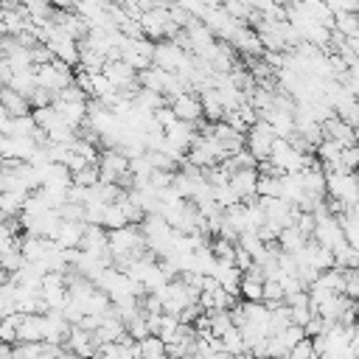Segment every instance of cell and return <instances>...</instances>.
Masks as SVG:
<instances>
[{
	"label": "cell",
	"instance_id": "11",
	"mask_svg": "<svg viewBox=\"0 0 359 359\" xmlns=\"http://www.w3.org/2000/svg\"><path fill=\"white\" fill-rule=\"evenodd\" d=\"M309 238H311V236H306L297 224H289V227H283V230H280L278 244H280V250H283V252H292V255H294L297 250H303V247L309 244Z\"/></svg>",
	"mask_w": 359,
	"mask_h": 359
},
{
	"label": "cell",
	"instance_id": "23",
	"mask_svg": "<svg viewBox=\"0 0 359 359\" xmlns=\"http://www.w3.org/2000/svg\"><path fill=\"white\" fill-rule=\"evenodd\" d=\"M283 300H286L283 283H280V280H264V303H266L269 309H275V306H280Z\"/></svg>",
	"mask_w": 359,
	"mask_h": 359
},
{
	"label": "cell",
	"instance_id": "18",
	"mask_svg": "<svg viewBox=\"0 0 359 359\" xmlns=\"http://www.w3.org/2000/svg\"><path fill=\"white\" fill-rule=\"evenodd\" d=\"M334 28L345 36H359V11H337Z\"/></svg>",
	"mask_w": 359,
	"mask_h": 359
},
{
	"label": "cell",
	"instance_id": "15",
	"mask_svg": "<svg viewBox=\"0 0 359 359\" xmlns=\"http://www.w3.org/2000/svg\"><path fill=\"white\" fill-rule=\"evenodd\" d=\"M165 67H160V65H151V67H146V70H140L137 73V81H140V87H149V90H157V93H163V84H165Z\"/></svg>",
	"mask_w": 359,
	"mask_h": 359
},
{
	"label": "cell",
	"instance_id": "28",
	"mask_svg": "<svg viewBox=\"0 0 359 359\" xmlns=\"http://www.w3.org/2000/svg\"><path fill=\"white\" fill-rule=\"evenodd\" d=\"M278 337H280V339H283V345L292 351V345H297V342L306 337V328H303L300 323H289V325H286V328H283Z\"/></svg>",
	"mask_w": 359,
	"mask_h": 359
},
{
	"label": "cell",
	"instance_id": "12",
	"mask_svg": "<svg viewBox=\"0 0 359 359\" xmlns=\"http://www.w3.org/2000/svg\"><path fill=\"white\" fill-rule=\"evenodd\" d=\"M199 95H202L205 118H208V121H222V118H224V104H222V98H219V90H216V87H205V90H199Z\"/></svg>",
	"mask_w": 359,
	"mask_h": 359
},
{
	"label": "cell",
	"instance_id": "29",
	"mask_svg": "<svg viewBox=\"0 0 359 359\" xmlns=\"http://www.w3.org/2000/svg\"><path fill=\"white\" fill-rule=\"evenodd\" d=\"M314 353H317V348H314V337H309V334H306L297 345H292V351H289L292 359H311Z\"/></svg>",
	"mask_w": 359,
	"mask_h": 359
},
{
	"label": "cell",
	"instance_id": "13",
	"mask_svg": "<svg viewBox=\"0 0 359 359\" xmlns=\"http://www.w3.org/2000/svg\"><path fill=\"white\" fill-rule=\"evenodd\" d=\"M25 199H28V191H3V196H0L3 219L6 216H20L22 208H25Z\"/></svg>",
	"mask_w": 359,
	"mask_h": 359
},
{
	"label": "cell",
	"instance_id": "35",
	"mask_svg": "<svg viewBox=\"0 0 359 359\" xmlns=\"http://www.w3.org/2000/svg\"><path fill=\"white\" fill-rule=\"evenodd\" d=\"M59 210H62V216H65V219H73V222H87V219H84V205H79V202H65Z\"/></svg>",
	"mask_w": 359,
	"mask_h": 359
},
{
	"label": "cell",
	"instance_id": "30",
	"mask_svg": "<svg viewBox=\"0 0 359 359\" xmlns=\"http://www.w3.org/2000/svg\"><path fill=\"white\" fill-rule=\"evenodd\" d=\"M230 163H233V168H252V165H258V157L244 146V149L230 154Z\"/></svg>",
	"mask_w": 359,
	"mask_h": 359
},
{
	"label": "cell",
	"instance_id": "7",
	"mask_svg": "<svg viewBox=\"0 0 359 359\" xmlns=\"http://www.w3.org/2000/svg\"><path fill=\"white\" fill-rule=\"evenodd\" d=\"M53 104H56L62 121L70 123L73 129H81L87 123V112H90L87 104H90V98L87 101H62V98H53Z\"/></svg>",
	"mask_w": 359,
	"mask_h": 359
},
{
	"label": "cell",
	"instance_id": "5",
	"mask_svg": "<svg viewBox=\"0 0 359 359\" xmlns=\"http://www.w3.org/2000/svg\"><path fill=\"white\" fill-rule=\"evenodd\" d=\"M171 107L177 109V115L182 118V121H202L205 118V109H202V95L196 93V90H185L182 95H177L174 101H171Z\"/></svg>",
	"mask_w": 359,
	"mask_h": 359
},
{
	"label": "cell",
	"instance_id": "27",
	"mask_svg": "<svg viewBox=\"0 0 359 359\" xmlns=\"http://www.w3.org/2000/svg\"><path fill=\"white\" fill-rule=\"evenodd\" d=\"M45 300H48V309H65L70 303V289L62 286V289H42Z\"/></svg>",
	"mask_w": 359,
	"mask_h": 359
},
{
	"label": "cell",
	"instance_id": "38",
	"mask_svg": "<svg viewBox=\"0 0 359 359\" xmlns=\"http://www.w3.org/2000/svg\"><path fill=\"white\" fill-rule=\"evenodd\" d=\"M334 11H359V0H325Z\"/></svg>",
	"mask_w": 359,
	"mask_h": 359
},
{
	"label": "cell",
	"instance_id": "17",
	"mask_svg": "<svg viewBox=\"0 0 359 359\" xmlns=\"http://www.w3.org/2000/svg\"><path fill=\"white\" fill-rule=\"evenodd\" d=\"M31 115H34V121H36V126H42V129H50V126H56V123L62 121V115H59V109H56V104H45V107H34V109H31Z\"/></svg>",
	"mask_w": 359,
	"mask_h": 359
},
{
	"label": "cell",
	"instance_id": "2",
	"mask_svg": "<svg viewBox=\"0 0 359 359\" xmlns=\"http://www.w3.org/2000/svg\"><path fill=\"white\" fill-rule=\"evenodd\" d=\"M98 168H101V182H118L121 174L129 171V157L121 149H101Z\"/></svg>",
	"mask_w": 359,
	"mask_h": 359
},
{
	"label": "cell",
	"instance_id": "31",
	"mask_svg": "<svg viewBox=\"0 0 359 359\" xmlns=\"http://www.w3.org/2000/svg\"><path fill=\"white\" fill-rule=\"evenodd\" d=\"M351 300H359V266H348L345 269V292Z\"/></svg>",
	"mask_w": 359,
	"mask_h": 359
},
{
	"label": "cell",
	"instance_id": "20",
	"mask_svg": "<svg viewBox=\"0 0 359 359\" xmlns=\"http://www.w3.org/2000/svg\"><path fill=\"white\" fill-rule=\"evenodd\" d=\"M258 196H283V180L278 174L258 177Z\"/></svg>",
	"mask_w": 359,
	"mask_h": 359
},
{
	"label": "cell",
	"instance_id": "40",
	"mask_svg": "<svg viewBox=\"0 0 359 359\" xmlns=\"http://www.w3.org/2000/svg\"><path fill=\"white\" fill-rule=\"evenodd\" d=\"M199 306H202L205 311H213V309H216V294H213V292H202V294H199Z\"/></svg>",
	"mask_w": 359,
	"mask_h": 359
},
{
	"label": "cell",
	"instance_id": "41",
	"mask_svg": "<svg viewBox=\"0 0 359 359\" xmlns=\"http://www.w3.org/2000/svg\"><path fill=\"white\" fill-rule=\"evenodd\" d=\"M356 309H359V300H356Z\"/></svg>",
	"mask_w": 359,
	"mask_h": 359
},
{
	"label": "cell",
	"instance_id": "33",
	"mask_svg": "<svg viewBox=\"0 0 359 359\" xmlns=\"http://www.w3.org/2000/svg\"><path fill=\"white\" fill-rule=\"evenodd\" d=\"M342 168L345 171H356L359 168V143L342 149Z\"/></svg>",
	"mask_w": 359,
	"mask_h": 359
},
{
	"label": "cell",
	"instance_id": "10",
	"mask_svg": "<svg viewBox=\"0 0 359 359\" xmlns=\"http://www.w3.org/2000/svg\"><path fill=\"white\" fill-rule=\"evenodd\" d=\"M84 230H87V222H73V219H65L62 227H59V236L56 241L62 247H79L81 238H84Z\"/></svg>",
	"mask_w": 359,
	"mask_h": 359
},
{
	"label": "cell",
	"instance_id": "9",
	"mask_svg": "<svg viewBox=\"0 0 359 359\" xmlns=\"http://www.w3.org/2000/svg\"><path fill=\"white\" fill-rule=\"evenodd\" d=\"M0 104L11 112V115H28L34 107H31V98L28 95H22L20 90H14V87H8V84H3V90H0Z\"/></svg>",
	"mask_w": 359,
	"mask_h": 359
},
{
	"label": "cell",
	"instance_id": "16",
	"mask_svg": "<svg viewBox=\"0 0 359 359\" xmlns=\"http://www.w3.org/2000/svg\"><path fill=\"white\" fill-rule=\"evenodd\" d=\"M140 356H143V359H163V356H168V353H165V339H163L160 334L143 337V339H140Z\"/></svg>",
	"mask_w": 359,
	"mask_h": 359
},
{
	"label": "cell",
	"instance_id": "25",
	"mask_svg": "<svg viewBox=\"0 0 359 359\" xmlns=\"http://www.w3.org/2000/svg\"><path fill=\"white\" fill-rule=\"evenodd\" d=\"M216 202L227 210V208H233V205H238V202H244V199L238 196V191H236L230 182H224V185H216Z\"/></svg>",
	"mask_w": 359,
	"mask_h": 359
},
{
	"label": "cell",
	"instance_id": "34",
	"mask_svg": "<svg viewBox=\"0 0 359 359\" xmlns=\"http://www.w3.org/2000/svg\"><path fill=\"white\" fill-rule=\"evenodd\" d=\"M154 118H157V123H160V126H165V129H168L174 121H180V115H177V109H174L171 104H163V107L154 112Z\"/></svg>",
	"mask_w": 359,
	"mask_h": 359
},
{
	"label": "cell",
	"instance_id": "37",
	"mask_svg": "<svg viewBox=\"0 0 359 359\" xmlns=\"http://www.w3.org/2000/svg\"><path fill=\"white\" fill-rule=\"evenodd\" d=\"M84 165H90V160H87V157H81L79 151H73V146H70V154H67V168L76 174V171H81Z\"/></svg>",
	"mask_w": 359,
	"mask_h": 359
},
{
	"label": "cell",
	"instance_id": "24",
	"mask_svg": "<svg viewBox=\"0 0 359 359\" xmlns=\"http://www.w3.org/2000/svg\"><path fill=\"white\" fill-rule=\"evenodd\" d=\"M73 182H79V185H98L101 182V168H98V163H90V165H84L81 171H76L73 174Z\"/></svg>",
	"mask_w": 359,
	"mask_h": 359
},
{
	"label": "cell",
	"instance_id": "21",
	"mask_svg": "<svg viewBox=\"0 0 359 359\" xmlns=\"http://www.w3.org/2000/svg\"><path fill=\"white\" fill-rule=\"evenodd\" d=\"M241 297H244V300H264V278H258V275H247V272H244V280H241Z\"/></svg>",
	"mask_w": 359,
	"mask_h": 359
},
{
	"label": "cell",
	"instance_id": "1",
	"mask_svg": "<svg viewBox=\"0 0 359 359\" xmlns=\"http://www.w3.org/2000/svg\"><path fill=\"white\" fill-rule=\"evenodd\" d=\"M275 129H272V123L269 121H264V118H258L250 129H247V149L258 157V160H266L269 157V151H272V143H275Z\"/></svg>",
	"mask_w": 359,
	"mask_h": 359
},
{
	"label": "cell",
	"instance_id": "8",
	"mask_svg": "<svg viewBox=\"0 0 359 359\" xmlns=\"http://www.w3.org/2000/svg\"><path fill=\"white\" fill-rule=\"evenodd\" d=\"M42 342L45 339V314H25V320L17 328V342Z\"/></svg>",
	"mask_w": 359,
	"mask_h": 359
},
{
	"label": "cell",
	"instance_id": "22",
	"mask_svg": "<svg viewBox=\"0 0 359 359\" xmlns=\"http://www.w3.org/2000/svg\"><path fill=\"white\" fill-rule=\"evenodd\" d=\"M123 224H132L129 216H126V210L118 202H109L107 205V213H104V227L107 230H115V227H123Z\"/></svg>",
	"mask_w": 359,
	"mask_h": 359
},
{
	"label": "cell",
	"instance_id": "19",
	"mask_svg": "<svg viewBox=\"0 0 359 359\" xmlns=\"http://www.w3.org/2000/svg\"><path fill=\"white\" fill-rule=\"evenodd\" d=\"M210 314V331L216 334V337H222L227 328H233L236 325V320H233V311L230 309H213V311H208Z\"/></svg>",
	"mask_w": 359,
	"mask_h": 359
},
{
	"label": "cell",
	"instance_id": "14",
	"mask_svg": "<svg viewBox=\"0 0 359 359\" xmlns=\"http://www.w3.org/2000/svg\"><path fill=\"white\" fill-rule=\"evenodd\" d=\"M222 342H224V351H227L230 356H238V353H250V348H247V342H244V331H241V325H233V328H227V331L222 334Z\"/></svg>",
	"mask_w": 359,
	"mask_h": 359
},
{
	"label": "cell",
	"instance_id": "36",
	"mask_svg": "<svg viewBox=\"0 0 359 359\" xmlns=\"http://www.w3.org/2000/svg\"><path fill=\"white\" fill-rule=\"evenodd\" d=\"M177 3H180L185 11H191L194 17H199V20H202V17L208 14V8H210L205 0H177Z\"/></svg>",
	"mask_w": 359,
	"mask_h": 359
},
{
	"label": "cell",
	"instance_id": "26",
	"mask_svg": "<svg viewBox=\"0 0 359 359\" xmlns=\"http://www.w3.org/2000/svg\"><path fill=\"white\" fill-rule=\"evenodd\" d=\"M107 205H109V202H101V199H95V196H93V199L84 205V219H87L90 224H104Z\"/></svg>",
	"mask_w": 359,
	"mask_h": 359
},
{
	"label": "cell",
	"instance_id": "4",
	"mask_svg": "<svg viewBox=\"0 0 359 359\" xmlns=\"http://www.w3.org/2000/svg\"><path fill=\"white\" fill-rule=\"evenodd\" d=\"M230 42H233V48L238 50V56H244V59H252V56H261V53H264V42H261L255 25H247V22H244V25L236 31V36H233Z\"/></svg>",
	"mask_w": 359,
	"mask_h": 359
},
{
	"label": "cell",
	"instance_id": "3",
	"mask_svg": "<svg viewBox=\"0 0 359 359\" xmlns=\"http://www.w3.org/2000/svg\"><path fill=\"white\" fill-rule=\"evenodd\" d=\"M188 53H191V50H185L177 39L165 36V39H160L157 48H154V65H160V67H165V70H177Z\"/></svg>",
	"mask_w": 359,
	"mask_h": 359
},
{
	"label": "cell",
	"instance_id": "32",
	"mask_svg": "<svg viewBox=\"0 0 359 359\" xmlns=\"http://www.w3.org/2000/svg\"><path fill=\"white\" fill-rule=\"evenodd\" d=\"M126 331L135 337V339H143V337H149L151 334V325H149V320H146V311L143 314H137L129 325H126Z\"/></svg>",
	"mask_w": 359,
	"mask_h": 359
},
{
	"label": "cell",
	"instance_id": "6",
	"mask_svg": "<svg viewBox=\"0 0 359 359\" xmlns=\"http://www.w3.org/2000/svg\"><path fill=\"white\" fill-rule=\"evenodd\" d=\"M258 177H261L258 165H252V168H236L233 177H230V185L238 191L241 199H252V196H258Z\"/></svg>",
	"mask_w": 359,
	"mask_h": 359
},
{
	"label": "cell",
	"instance_id": "39",
	"mask_svg": "<svg viewBox=\"0 0 359 359\" xmlns=\"http://www.w3.org/2000/svg\"><path fill=\"white\" fill-rule=\"evenodd\" d=\"M101 323H104V317H101V314H84V320H81L79 325H84L87 331H95Z\"/></svg>",
	"mask_w": 359,
	"mask_h": 359
}]
</instances>
